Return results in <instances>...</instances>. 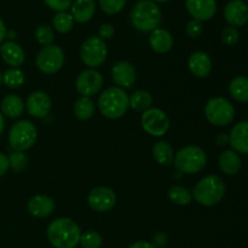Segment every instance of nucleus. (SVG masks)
<instances>
[{"label":"nucleus","instance_id":"nucleus-19","mask_svg":"<svg viewBox=\"0 0 248 248\" xmlns=\"http://www.w3.org/2000/svg\"><path fill=\"white\" fill-rule=\"evenodd\" d=\"M229 144L236 153L248 154V121H241L232 127Z\"/></svg>","mask_w":248,"mask_h":248},{"label":"nucleus","instance_id":"nucleus-1","mask_svg":"<svg viewBox=\"0 0 248 248\" xmlns=\"http://www.w3.org/2000/svg\"><path fill=\"white\" fill-rule=\"evenodd\" d=\"M46 234L55 248H75L79 245L81 230L70 218H57L50 223Z\"/></svg>","mask_w":248,"mask_h":248},{"label":"nucleus","instance_id":"nucleus-25","mask_svg":"<svg viewBox=\"0 0 248 248\" xmlns=\"http://www.w3.org/2000/svg\"><path fill=\"white\" fill-rule=\"evenodd\" d=\"M153 156L157 164L162 165V166H169L174 159L173 148L165 140H160L153 147Z\"/></svg>","mask_w":248,"mask_h":248},{"label":"nucleus","instance_id":"nucleus-3","mask_svg":"<svg viewBox=\"0 0 248 248\" xmlns=\"http://www.w3.org/2000/svg\"><path fill=\"white\" fill-rule=\"evenodd\" d=\"M161 9L152 0H140L131 11V23L137 31L148 33L159 27L161 22Z\"/></svg>","mask_w":248,"mask_h":248},{"label":"nucleus","instance_id":"nucleus-49","mask_svg":"<svg viewBox=\"0 0 248 248\" xmlns=\"http://www.w3.org/2000/svg\"><path fill=\"white\" fill-rule=\"evenodd\" d=\"M247 1H248V0H247Z\"/></svg>","mask_w":248,"mask_h":248},{"label":"nucleus","instance_id":"nucleus-45","mask_svg":"<svg viewBox=\"0 0 248 248\" xmlns=\"http://www.w3.org/2000/svg\"><path fill=\"white\" fill-rule=\"evenodd\" d=\"M4 127H5V120H4V115L1 114V111H0V136L2 135V131H4Z\"/></svg>","mask_w":248,"mask_h":248},{"label":"nucleus","instance_id":"nucleus-21","mask_svg":"<svg viewBox=\"0 0 248 248\" xmlns=\"http://www.w3.org/2000/svg\"><path fill=\"white\" fill-rule=\"evenodd\" d=\"M149 45L156 53H167L173 47V36L166 29L156 28L150 34Z\"/></svg>","mask_w":248,"mask_h":248},{"label":"nucleus","instance_id":"nucleus-12","mask_svg":"<svg viewBox=\"0 0 248 248\" xmlns=\"http://www.w3.org/2000/svg\"><path fill=\"white\" fill-rule=\"evenodd\" d=\"M89 205L96 212H108L115 206L116 195L113 189L107 186H97L89 194Z\"/></svg>","mask_w":248,"mask_h":248},{"label":"nucleus","instance_id":"nucleus-13","mask_svg":"<svg viewBox=\"0 0 248 248\" xmlns=\"http://www.w3.org/2000/svg\"><path fill=\"white\" fill-rule=\"evenodd\" d=\"M26 107L29 115L36 119H43L50 114L52 102L46 92L34 91L27 98Z\"/></svg>","mask_w":248,"mask_h":248},{"label":"nucleus","instance_id":"nucleus-37","mask_svg":"<svg viewBox=\"0 0 248 248\" xmlns=\"http://www.w3.org/2000/svg\"><path fill=\"white\" fill-rule=\"evenodd\" d=\"M202 29H203L202 23H201L200 21H196V19H191V21H189L186 27V34H188V36H190V38L193 39L200 36L201 33H202Z\"/></svg>","mask_w":248,"mask_h":248},{"label":"nucleus","instance_id":"nucleus-48","mask_svg":"<svg viewBox=\"0 0 248 248\" xmlns=\"http://www.w3.org/2000/svg\"><path fill=\"white\" fill-rule=\"evenodd\" d=\"M1 82H2V74L1 72H0V85H1Z\"/></svg>","mask_w":248,"mask_h":248},{"label":"nucleus","instance_id":"nucleus-10","mask_svg":"<svg viewBox=\"0 0 248 248\" xmlns=\"http://www.w3.org/2000/svg\"><path fill=\"white\" fill-rule=\"evenodd\" d=\"M140 124L143 130L154 137H162L170 130L169 116L159 108H150L145 110L140 118Z\"/></svg>","mask_w":248,"mask_h":248},{"label":"nucleus","instance_id":"nucleus-15","mask_svg":"<svg viewBox=\"0 0 248 248\" xmlns=\"http://www.w3.org/2000/svg\"><path fill=\"white\" fill-rule=\"evenodd\" d=\"M224 18L232 27H242L248 22V5L242 0H232L224 9Z\"/></svg>","mask_w":248,"mask_h":248},{"label":"nucleus","instance_id":"nucleus-39","mask_svg":"<svg viewBox=\"0 0 248 248\" xmlns=\"http://www.w3.org/2000/svg\"><path fill=\"white\" fill-rule=\"evenodd\" d=\"M114 27L109 23H103L101 24L98 29V35L102 40H108L111 36L114 35Z\"/></svg>","mask_w":248,"mask_h":248},{"label":"nucleus","instance_id":"nucleus-5","mask_svg":"<svg viewBox=\"0 0 248 248\" xmlns=\"http://www.w3.org/2000/svg\"><path fill=\"white\" fill-rule=\"evenodd\" d=\"M174 166L181 173L195 174L202 171L207 164V155L198 145H186L174 154Z\"/></svg>","mask_w":248,"mask_h":248},{"label":"nucleus","instance_id":"nucleus-24","mask_svg":"<svg viewBox=\"0 0 248 248\" xmlns=\"http://www.w3.org/2000/svg\"><path fill=\"white\" fill-rule=\"evenodd\" d=\"M219 167L225 174H236L241 169V157L235 150H225L219 156Z\"/></svg>","mask_w":248,"mask_h":248},{"label":"nucleus","instance_id":"nucleus-18","mask_svg":"<svg viewBox=\"0 0 248 248\" xmlns=\"http://www.w3.org/2000/svg\"><path fill=\"white\" fill-rule=\"evenodd\" d=\"M188 68L191 74L196 78H206L212 70L211 57L203 51H196L190 55L188 60Z\"/></svg>","mask_w":248,"mask_h":248},{"label":"nucleus","instance_id":"nucleus-11","mask_svg":"<svg viewBox=\"0 0 248 248\" xmlns=\"http://www.w3.org/2000/svg\"><path fill=\"white\" fill-rule=\"evenodd\" d=\"M103 86V77L96 69H85L78 75L75 87L82 97H91L98 93Z\"/></svg>","mask_w":248,"mask_h":248},{"label":"nucleus","instance_id":"nucleus-30","mask_svg":"<svg viewBox=\"0 0 248 248\" xmlns=\"http://www.w3.org/2000/svg\"><path fill=\"white\" fill-rule=\"evenodd\" d=\"M2 82L10 89H18L26 82V75L18 68H11L2 74Z\"/></svg>","mask_w":248,"mask_h":248},{"label":"nucleus","instance_id":"nucleus-32","mask_svg":"<svg viewBox=\"0 0 248 248\" xmlns=\"http://www.w3.org/2000/svg\"><path fill=\"white\" fill-rule=\"evenodd\" d=\"M79 244L82 248H101L103 239L99 232L94 230H87V232H81Z\"/></svg>","mask_w":248,"mask_h":248},{"label":"nucleus","instance_id":"nucleus-36","mask_svg":"<svg viewBox=\"0 0 248 248\" xmlns=\"http://www.w3.org/2000/svg\"><path fill=\"white\" fill-rule=\"evenodd\" d=\"M240 39V33L235 27H227L222 33V41L228 46H232L237 44Z\"/></svg>","mask_w":248,"mask_h":248},{"label":"nucleus","instance_id":"nucleus-31","mask_svg":"<svg viewBox=\"0 0 248 248\" xmlns=\"http://www.w3.org/2000/svg\"><path fill=\"white\" fill-rule=\"evenodd\" d=\"M73 26H74V18L67 11H61L55 15L53 17V28L56 31L61 34H65L68 31H72Z\"/></svg>","mask_w":248,"mask_h":248},{"label":"nucleus","instance_id":"nucleus-29","mask_svg":"<svg viewBox=\"0 0 248 248\" xmlns=\"http://www.w3.org/2000/svg\"><path fill=\"white\" fill-rule=\"evenodd\" d=\"M169 199L178 206H186L191 202L190 191L182 186H173L169 189Z\"/></svg>","mask_w":248,"mask_h":248},{"label":"nucleus","instance_id":"nucleus-16","mask_svg":"<svg viewBox=\"0 0 248 248\" xmlns=\"http://www.w3.org/2000/svg\"><path fill=\"white\" fill-rule=\"evenodd\" d=\"M186 10L196 21H208L217 12L216 0H186Z\"/></svg>","mask_w":248,"mask_h":248},{"label":"nucleus","instance_id":"nucleus-35","mask_svg":"<svg viewBox=\"0 0 248 248\" xmlns=\"http://www.w3.org/2000/svg\"><path fill=\"white\" fill-rule=\"evenodd\" d=\"M127 0H99L102 11L108 15H116L123 11Z\"/></svg>","mask_w":248,"mask_h":248},{"label":"nucleus","instance_id":"nucleus-17","mask_svg":"<svg viewBox=\"0 0 248 248\" xmlns=\"http://www.w3.org/2000/svg\"><path fill=\"white\" fill-rule=\"evenodd\" d=\"M55 207L56 205L53 199L47 195H43V194L34 195L28 201V205H27L29 213L35 218L48 217V216L52 215V212L55 211Z\"/></svg>","mask_w":248,"mask_h":248},{"label":"nucleus","instance_id":"nucleus-8","mask_svg":"<svg viewBox=\"0 0 248 248\" xmlns=\"http://www.w3.org/2000/svg\"><path fill=\"white\" fill-rule=\"evenodd\" d=\"M108 55V48L104 40L99 36H90L82 43L80 48V57L85 65L94 69L104 63Z\"/></svg>","mask_w":248,"mask_h":248},{"label":"nucleus","instance_id":"nucleus-20","mask_svg":"<svg viewBox=\"0 0 248 248\" xmlns=\"http://www.w3.org/2000/svg\"><path fill=\"white\" fill-rule=\"evenodd\" d=\"M0 55H1L2 60L6 64L14 68L23 64L24 60H26L23 48L14 41H6V43L2 44L1 47H0Z\"/></svg>","mask_w":248,"mask_h":248},{"label":"nucleus","instance_id":"nucleus-7","mask_svg":"<svg viewBox=\"0 0 248 248\" xmlns=\"http://www.w3.org/2000/svg\"><path fill=\"white\" fill-rule=\"evenodd\" d=\"M205 115L208 123L215 126H227L235 116V109L232 104L223 97L211 98L206 103Z\"/></svg>","mask_w":248,"mask_h":248},{"label":"nucleus","instance_id":"nucleus-41","mask_svg":"<svg viewBox=\"0 0 248 248\" xmlns=\"http://www.w3.org/2000/svg\"><path fill=\"white\" fill-rule=\"evenodd\" d=\"M9 169V157L5 154H2V153H0V177L4 176Z\"/></svg>","mask_w":248,"mask_h":248},{"label":"nucleus","instance_id":"nucleus-34","mask_svg":"<svg viewBox=\"0 0 248 248\" xmlns=\"http://www.w3.org/2000/svg\"><path fill=\"white\" fill-rule=\"evenodd\" d=\"M9 166L12 171L21 172L28 165V157L23 152H14L9 155Z\"/></svg>","mask_w":248,"mask_h":248},{"label":"nucleus","instance_id":"nucleus-46","mask_svg":"<svg viewBox=\"0 0 248 248\" xmlns=\"http://www.w3.org/2000/svg\"><path fill=\"white\" fill-rule=\"evenodd\" d=\"M6 36H9L10 39H15V36H16V34H15V31H7V33H6Z\"/></svg>","mask_w":248,"mask_h":248},{"label":"nucleus","instance_id":"nucleus-2","mask_svg":"<svg viewBox=\"0 0 248 248\" xmlns=\"http://www.w3.org/2000/svg\"><path fill=\"white\" fill-rule=\"evenodd\" d=\"M130 107V96L118 86L104 90L98 98V108L102 115L110 120H116L125 115Z\"/></svg>","mask_w":248,"mask_h":248},{"label":"nucleus","instance_id":"nucleus-23","mask_svg":"<svg viewBox=\"0 0 248 248\" xmlns=\"http://www.w3.org/2000/svg\"><path fill=\"white\" fill-rule=\"evenodd\" d=\"M0 108H1L0 111L4 116H7L9 119H17L23 114L26 104L23 99L17 94H7L2 98Z\"/></svg>","mask_w":248,"mask_h":248},{"label":"nucleus","instance_id":"nucleus-43","mask_svg":"<svg viewBox=\"0 0 248 248\" xmlns=\"http://www.w3.org/2000/svg\"><path fill=\"white\" fill-rule=\"evenodd\" d=\"M216 143L219 147H224V145L229 144V136L225 135V133H222V135H218L217 138H216Z\"/></svg>","mask_w":248,"mask_h":248},{"label":"nucleus","instance_id":"nucleus-14","mask_svg":"<svg viewBox=\"0 0 248 248\" xmlns=\"http://www.w3.org/2000/svg\"><path fill=\"white\" fill-rule=\"evenodd\" d=\"M111 78L118 87L124 90L131 89L137 79V72L132 63L127 61H121L111 68Z\"/></svg>","mask_w":248,"mask_h":248},{"label":"nucleus","instance_id":"nucleus-28","mask_svg":"<svg viewBox=\"0 0 248 248\" xmlns=\"http://www.w3.org/2000/svg\"><path fill=\"white\" fill-rule=\"evenodd\" d=\"M230 94L239 102H248V78L236 77L229 85Z\"/></svg>","mask_w":248,"mask_h":248},{"label":"nucleus","instance_id":"nucleus-27","mask_svg":"<svg viewBox=\"0 0 248 248\" xmlns=\"http://www.w3.org/2000/svg\"><path fill=\"white\" fill-rule=\"evenodd\" d=\"M96 107L90 97H80L74 103V115L79 120H89L94 115Z\"/></svg>","mask_w":248,"mask_h":248},{"label":"nucleus","instance_id":"nucleus-33","mask_svg":"<svg viewBox=\"0 0 248 248\" xmlns=\"http://www.w3.org/2000/svg\"><path fill=\"white\" fill-rule=\"evenodd\" d=\"M35 39L43 46L52 45L53 40H55V31H53V29L50 26L43 24V26L36 28Z\"/></svg>","mask_w":248,"mask_h":248},{"label":"nucleus","instance_id":"nucleus-44","mask_svg":"<svg viewBox=\"0 0 248 248\" xmlns=\"http://www.w3.org/2000/svg\"><path fill=\"white\" fill-rule=\"evenodd\" d=\"M6 33L7 31H6V27H5L4 21L0 18V44H1L2 41H4V39L6 38Z\"/></svg>","mask_w":248,"mask_h":248},{"label":"nucleus","instance_id":"nucleus-47","mask_svg":"<svg viewBox=\"0 0 248 248\" xmlns=\"http://www.w3.org/2000/svg\"><path fill=\"white\" fill-rule=\"evenodd\" d=\"M152 1H157V2H165V1H169V0H152Z\"/></svg>","mask_w":248,"mask_h":248},{"label":"nucleus","instance_id":"nucleus-4","mask_svg":"<svg viewBox=\"0 0 248 248\" xmlns=\"http://www.w3.org/2000/svg\"><path fill=\"white\" fill-rule=\"evenodd\" d=\"M224 194L225 184L223 179L216 174H210L203 177L195 184L191 195L198 203L211 207L220 202Z\"/></svg>","mask_w":248,"mask_h":248},{"label":"nucleus","instance_id":"nucleus-9","mask_svg":"<svg viewBox=\"0 0 248 248\" xmlns=\"http://www.w3.org/2000/svg\"><path fill=\"white\" fill-rule=\"evenodd\" d=\"M65 56L58 45L44 46L36 56V67L44 74H56L64 65Z\"/></svg>","mask_w":248,"mask_h":248},{"label":"nucleus","instance_id":"nucleus-6","mask_svg":"<svg viewBox=\"0 0 248 248\" xmlns=\"http://www.w3.org/2000/svg\"><path fill=\"white\" fill-rule=\"evenodd\" d=\"M38 130L29 120H19L9 131V143L15 152H26L36 142Z\"/></svg>","mask_w":248,"mask_h":248},{"label":"nucleus","instance_id":"nucleus-42","mask_svg":"<svg viewBox=\"0 0 248 248\" xmlns=\"http://www.w3.org/2000/svg\"><path fill=\"white\" fill-rule=\"evenodd\" d=\"M130 248H155L154 245L149 241H144V240H140V241H136L131 245Z\"/></svg>","mask_w":248,"mask_h":248},{"label":"nucleus","instance_id":"nucleus-22","mask_svg":"<svg viewBox=\"0 0 248 248\" xmlns=\"http://www.w3.org/2000/svg\"><path fill=\"white\" fill-rule=\"evenodd\" d=\"M70 9H72L70 15L75 22L86 23L93 17L96 12V4H94V0H75L73 1Z\"/></svg>","mask_w":248,"mask_h":248},{"label":"nucleus","instance_id":"nucleus-40","mask_svg":"<svg viewBox=\"0 0 248 248\" xmlns=\"http://www.w3.org/2000/svg\"><path fill=\"white\" fill-rule=\"evenodd\" d=\"M169 239H167V235L165 232H157L155 234V236L153 237V242L152 244L154 245L155 248L157 247H164L165 245L167 244Z\"/></svg>","mask_w":248,"mask_h":248},{"label":"nucleus","instance_id":"nucleus-38","mask_svg":"<svg viewBox=\"0 0 248 248\" xmlns=\"http://www.w3.org/2000/svg\"><path fill=\"white\" fill-rule=\"evenodd\" d=\"M44 1H45V4L47 5L50 9L61 12L69 9L74 0H44Z\"/></svg>","mask_w":248,"mask_h":248},{"label":"nucleus","instance_id":"nucleus-26","mask_svg":"<svg viewBox=\"0 0 248 248\" xmlns=\"http://www.w3.org/2000/svg\"><path fill=\"white\" fill-rule=\"evenodd\" d=\"M152 106L153 96L145 90H137L130 96V107L138 113H144Z\"/></svg>","mask_w":248,"mask_h":248}]
</instances>
